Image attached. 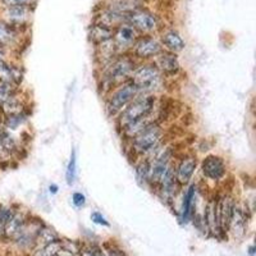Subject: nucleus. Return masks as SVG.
I'll use <instances>...</instances> for the list:
<instances>
[{"instance_id": "1", "label": "nucleus", "mask_w": 256, "mask_h": 256, "mask_svg": "<svg viewBox=\"0 0 256 256\" xmlns=\"http://www.w3.org/2000/svg\"><path fill=\"white\" fill-rule=\"evenodd\" d=\"M158 109V96L152 94H141L134 98L130 104L120 112L116 118V127L124 140H131L132 137L141 131L148 123L158 120L154 118ZM159 122V120H158Z\"/></svg>"}, {"instance_id": "2", "label": "nucleus", "mask_w": 256, "mask_h": 256, "mask_svg": "<svg viewBox=\"0 0 256 256\" xmlns=\"http://www.w3.org/2000/svg\"><path fill=\"white\" fill-rule=\"evenodd\" d=\"M137 64L138 62L130 52L120 54L108 64H105L104 67L100 68L99 77H98V86H99L100 92L105 96L116 86L131 78Z\"/></svg>"}, {"instance_id": "3", "label": "nucleus", "mask_w": 256, "mask_h": 256, "mask_svg": "<svg viewBox=\"0 0 256 256\" xmlns=\"http://www.w3.org/2000/svg\"><path fill=\"white\" fill-rule=\"evenodd\" d=\"M166 140V130L158 120L148 123V126L137 132L131 140H128V150L134 158L140 159L152 154L158 146Z\"/></svg>"}, {"instance_id": "4", "label": "nucleus", "mask_w": 256, "mask_h": 256, "mask_svg": "<svg viewBox=\"0 0 256 256\" xmlns=\"http://www.w3.org/2000/svg\"><path fill=\"white\" fill-rule=\"evenodd\" d=\"M130 80L136 84L140 94L156 95L164 88L166 78L158 70L152 62H142L137 64Z\"/></svg>"}, {"instance_id": "5", "label": "nucleus", "mask_w": 256, "mask_h": 256, "mask_svg": "<svg viewBox=\"0 0 256 256\" xmlns=\"http://www.w3.org/2000/svg\"><path fill=\"white\" fill-rule=\"evenodd\" d=\"M126 22L131 24L140 35H152L160 34L163 31V20L156 13L148 8H136L131 9L126 13Z\"/></svg>"}, {"instance_id": "6", "label": "nucleus", "mask_w": 256, "mask_h": 256, "mask_svg": "<svg viewBox=\"0 0 256 256\" xmlns=\"http://www.w3.org/2000/svg\"><path fill=\"white\" fill-rule=\"evenodd\" d=\"M138 95H141L140 91L131 80H127L123 84L116 86L113 90H110L104 96L105 109L108 116L116 118Z\"/></svg>"}, {"instance_id": "7", "label": "nucleus", "mask_w": 256, "mask_h": 256, "mask_svg": "<svg viewBox=\"0 0 256 256\" xmlns=\"http://www.w3.org/2000/svg\"><path fill=\"white\" fill-rule=\"evenodd\" d=\"M163 50L159 38L152 35H141L134 44L130 54L138 63H142V62H152Z\"/></svg>"}, {"instance_id": "8", "label": "nucleus", "mask_w": 256, "mask_h": 256, "mask_svg": "<svg viewBox=\"0 0 256 256\" xmlns=\"http://www.w3.org/2000/svg\"><path fill=\"white\" fill-rule=\"evenodd\" d=\"M34 8L30 6H0V20L20 30L28 28L32 20Z\"/></svg>"}, {"instance_id": "9", "label": "nucleus", "mask_w": 256, "mask_h": 256, "mask_svg": "<svg viewBox=\"0 0 256 256\" xmlns=\"http://www.w3.org/2000/svg\"><path fill=\"white\" fill-rule=\"evenodd\" d=\"M201 174L212 182H220L227 176L228 166L226 160L216 154H209L201 162Z\"/></svg>"}, {"instance_id": "10", "label": "nucleus", "mask_w": 256, "mask_h": 256, "mask_svg": "<svg viewBox=\"0 0 256 256\" xmlns=\"http://www.w3.org/2000/svg\"><path fill=\"white\" fill-rule=\"evenodd\" d=\"M140 36V34L131 24L124 22V24H120V26H116L114 28L112 41H113L116 52L120 54H126V52H131L132 46H134V44Z\"/></svg>"}, {"instance_id": "11", "label": "nucleus", "mask_w": 256, "mask_h": 256, "mask_svg": "<svg viewBox=\"0 0 256 256\" xmlns=\"http://www.w3.org/2000/svg\"><path fill=\"white\" fill-rule=\"evenodd\" d=\"M198 169V158L195 154H184L174 163V176L182 188L191 184L192 177Z\"/></svg>"}, {"instance_id": "12", "label": "nucleus", "mask_w": 256, "mask_h": 256, "mask_svg": "<svg viewBox=\"0 0 256 256\" xmlns=\"http://www.w3.org/2000/svg\"><path fill=\"white\" fill-rule=\"evenodd\" d=\"M248 219H250V214H248V205H241L236 202V205L233 208L227 233H230L234 240H241L246 234Z\"/></svg>"}, {"instance_id": "13", "label": "nucleus", "mask_w": 256, "mask_h": 256, "mask_svg": "<svg viewBox=\"0 0 256 256\" xmlns=\"http://www.w3.org/2000/svg\"><path fill=\"white\" fill-rule=\"evenodd\" d=\"M198 184H190L186 186V190L182 196L180 201V209L178 212V218L182 223H188L195 216L196 205H198Z\"/></svg>"}, {"instance_id": "14", "label": "nucleus", "mask_w": 256, "mask_h": 256, "mask_svg": "<svg viewBox=\"0 0 256 256\" xmlns=\"http://www.w3.org/2000/svg\"><path fill=\"white\" fill-rule=\"evenodd\" d=\"M152 63L166 78H173V77L178 76L182 70L178 54L166 52V50L160 52L159 56L152 60Z\"/></svg>"}, {"instance_id": "15", "label": "nucleus", "mask_w": 256, "mask_h": 256, "mask_svg": "<svg viewBox=\"0 0 256 256\" xmlns=\"http://www.w3.org/2000/svg\"><path fill=\"white\" fill-rule=\"evenodd\" d=\"M236 202V198L232 192H226L223 195L218 196V223L222 236L227 233L233 208H234Z\"/></svg>"}, {"instance_id": "16", "label": "nucleus", "mask_w": 256, "mask_h": 256, "mask_svg": "<svg viewBox=\"0 0 256 256\" xmlns=\"http://www.w3.org/2000/svg\"><path fill=\"white\" fill-rule=\"evenodd\" d=\"M202 223L206 232L212 233V236L222 237L218 223V196L216 195L208 198L202 210Z\"/></svg>"}, {"instance_id": "17", "label": "nucleus", "mask_w": 256, "mask_h": 256, "mask_svg": "<svg viewBox=\"0 0 256 256\" xmlns=\"http://www.w3.org/2000/svg\"><path fill=\"white\" fill-rule=\"evenodd\" d=\"M24 30L17 28L0 20V48L14 50L20 46Z\"/></svg>"}, {"instance_id": "18", "label": "nucleus", "mask_w": 256, "mask_h": 256, "mask_svg": "<svg viewBox=\"0 0 256 256\" xmlns=\"http://www.w3.org/2000/svg\"><path fill=\"white\" fill-rule=\"evenodd\" d=\"M159 40L166 52L180 54L186 49V41L176 28H163V31L160 32Z\"/></svg>"}, {"instance_id": "19", "label": "nucleus", "mask_w": 256, "mask_h": 256, "mask_svg": "<svg viewBox=\"0 0 256 256\" xmlns=\"http://www.w3.org/2000/svg\"><path fill=\"white\" fill-rule=\"evenodd\" d=\"M28 216L30 214L26 212V210H22L20 208H16L12 216L9 218V220L6 222V226H4L3 238L9 240V241H13V240L20 234L22 228L24 227V224H26Z\"/></svg>"}, {"instance_id": "20", "label": "nucleus", "mask_w": 256, "mask_h": 256, "mask_svg": "<svg viewBox=\"0 0 256 256\" xmlns=\"http://www.w3.org/2000/svg\"><path fill=\"white\" fill-rule=\"evenodd\" d=\"M24 68L20 67V64L14 63L10 59L0 63V82H6V84H14L20 88L24 82Z\"/></svg>"}, {"instance_id": "21", "label": "nucleus", "mask_w": 256, "mask_h": 256, "mask_svg": "<svg viewBox=\"0 0 256 256\" xmlns=\"http://www.w3.org/2000/svg\"><path fill=\"white\" fill-rule=\"evenodd\" d=\"M113 32L114 28H112V27L95 22L94 24H91L88 35H90V40L95 44V46H98V45L109 42L113 38Z\"/></svg>"}, {"instance_id": "22", "label": "nucleus", "mask_w": 256, "mask_h": 256, "mask_svg": "<svg viewBox=\"0 0 256 256\" xmlns=\"http://www.w3.org/2000/svg\"><path fill=\"white\" fill-rule=\"evenodd\" d=\"M134 176H136L137 184L141 187L150 188V163L148 158L137 159L134 164Z\"/></svg>"}, {"instance_id": "23", "label": "nucleus", "mask_w": 256, "mask_h": 256, "mask_svg": "<svg viewBox=\"0 0 256 256\" xmlns=\"http://www.w3.org/2000/svg\"><path fill=\"white\" fill-rule=\"evenodd\" d=\"M27 104L24 100V98H20V94L12 96L10 99L6 100L2 106H0V112L3 116H9V114L22 113V112L27 110Z\"/></svg>"}, {"instance_id": "24", "label": "nucleus", "mask_w": 256, "mask_h": 256, "mask_svg": "<svg viewBox=\"0 0 256 256\" xmlns=\"http://www.w3.org/2000/svg\"><path fill=\"white\" fill-rule=\"evenodd\" d=\"M30 113L28 110L22 112V113H16V114H9V116H4L3 123L4 128H6L8 131H16L20 126H24V123L28 120Z\"/></svg>"}, {"instance_id": "25", "label": "nucleus", "mask_w": 256, "mask_h": 256, "mask_svg": "<svg viewBox=\"0 0 256 256\" xmlns=\"http://www.w3.org/2000/svg\"><path fill=\"white\" fill-rule=\"evenodd\" d=\"M56 238H59L58 233L52 230V227L46 226V224H42L40 227V230H38V234H36L35 248H42V246L50 244V242H52Z\"/></svg>"}, {"instance_id": "26", "label": "nucleus", "mask_w": 256, "mask_h": 256, "mask_svg": "<svg viewBox=\"0 0 256 256\" xmlns=\"http://www.w3.org/2000/svg\"><path fill=\"white\" fill-rule=\"evenodd\" d=\"M77 178V152L73 148L70 152V162L67 164V169H66V180H67L68 186H73L76 182Z\"/></svg>"}, {"instance_id": "27", "label": "nucleus", "mask_w": 256, "mask_h": 256, "mask_svg": "<svg viewBox=\"0 0 256 256\" xmlns=\"http://www.w3.org/2000/svg\"><path fill=\"white\" fill-rule=\"evenodd\" d=\"M63 246V240L56 238L50 244H45L42 248H38L36 251L35 256H54Z\"/></svg>"}, {"instance_id": "28", "label": "nucleus", "mask_w": 256, "mask_h": 256, "mask_svg": "<svg viewBox=\"0 0 256 256\" xmlns=\"http://www.w3.org/2000/svg\"><path fill=\"white\" fill-rule=\"evenodd\" d=\"M20 94V88L14 84H6V82H0V106L9 100L12 96Z\"/></svg>"}, {"instance_id": "29", "label": "nucleus", "mask_w": 256, "mask_h": 256, "mask_svg": "<svg viewBox=\"0 0 256 256\" xmlns=\"http://www.w3.org/2000/svg\"><path fill=\"white\" fill-rule=\"evenodd\" d=\"M38 0H0V6H30L34 8Z\"/></svg>"}, {"instance_id": "30", "label": "nucleus", "mask_w": 256, "mask_h": 256, "mask_svg": "<svg viewBox=\"0 0 256 256\" xmlns=\"http://www.w3.org/2000/svg\"><path fill=\"white\" fill-rule=\"evenodd\" d=\"M91 219H92L94 223L99 224V226H102V227H109V226H110V224H109V222L106 220V218L102 216V212H98V210H95V212H91Z\"/></svg>"}, {"instance_id": "31", "label": "nucleus", "mask_w": 256, "mask_h": 256, "mask_svg": "<svg viewBox=\"0 0 256 256\" xmlns=\"http://www.w3.org/2000/svg\"><path fill=\"white\" fill-rule=\"evenodd\" d=\"M72 204L76 208H84L86 205V196L82 192H73Z\"/></svg>"}, {"instance_id": "32", "label": "nucleus", "mask_w": 256, "mask_h": 256, "mask_svg": "<svg viewBox=\"0 0 256 256\" xmlns=\"http://www.w3.org/2000/svg\"><path fill=\"white\" fill-rule=\"evenodd\" d=\"M9 52H10V50L4 49V48H0V63H3V62L8 60Z\"/></svg>"}, {"instance_id": "33", "label": "nucleus", "mask_w": 256, "mask_h": 256, "mask_svg": "<svg viewBox=\"0 0 256 256\" xmlns=\"http://www.w3.org/2000/svg\"><path fill=\"white\" fill-rule=\"evenodd\" d=\"M48 190H49V194L50 195H56V194H58L59 192V187H58V184H49V187H48Z\"/></svg>"}, {"instance_id": "34", "label": "nucleus", "mask_w": 256, "mask_h": 256, "mask_svg": "<svg viewBox=\"0 0 256 256\" xmlns=\"http://www.w3.org/2000/svg\"><path fill=\"white\" fill-rule=\"evenodd\" d=\"M54 256H77V255H74V254L70 252V251H67V250H64V248H62L60 250H59Z\"/></svg>"}, {"instance_id": "35", "label": "nucleus", "mask_w": 256, "mask_h": 256, "mask_svg": "<svg viewBox=\"0 0 256 256\" xmlns=\"http://www.w3.org/2000/svg\"><path fill=\"white\" fill-rule=\"evenodd\" d=\"M4 226H6V224H4L3 222H2V219H0V240L4 237Z\"/></svg>"}, {"instance_id": "36", "label": "nucleus", "mask_w": 256, "mask_h": 256, "mask_svg": "<svg viewBox=\"0 0 256 256\" xmlns=\"http://www.w3.org/2000/svg\"><path fill=\"white\" fill-rule=\"evenodd\" d=\"M254 252H255V248H254V246H250V248H248V254H250V255L252 256Z\"/></svg>"}]
</instances>
